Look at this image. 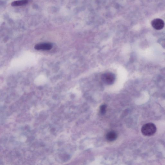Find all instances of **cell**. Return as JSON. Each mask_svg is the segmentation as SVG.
I'll return each mask as SVG.
<instances>
[{
	"label": "cell",
	"instance_id": "5",
	"mask_svg": "<svg viewBox=\"0 0 165 165\" xmlns=\"http://www.w3.org/2000/svg\"><path fill=\"white\" fill-rule=\"evenodd\" d=\"M117 137V133L114 131L110 132L107 134L106 138L107 140L109 141H113L115 140Z\"/></svg>",
	"mask_w": 165,
	"mask_h": 165
},
{
	"label": "cell",
	"instance_id": "4",
	"mask_svg": "<svg viewBox=\"0 0 165 165\" xmlns=\"http://www.w3.org/2000/svg\"><path fill=\"white\" fill-rule=\"evenodd\" d=\"M52 48V45L50 43H42L36 45L35 48L37 50H49Z\"/></svg>",
	"mask_w": 165,
	"mask_h": 165
},
{
	"label": "cell",
	"instance_id": "3",
	"mask_svg": "<svg viewBox=\"0 0 165 165\" xmlns=\"http://www.w3.org/2000/svg\"><path fill=\"white\" fill-rule=\"evenodd\" d=\"M153 27L155 29L160 30L162 29L164 26V23L163 20L160 19H155L151 22Z\"/></svg>",
	"mask_w": 165,
	"mask_h": 165
},
{
	"label": "cell",
	"instance_id": "1",
	"mask_svg": "<svg viewBox=\"0 0 165 165\" xmlns=\"http://www.w3.org/2000/svg\"><path fill=\"white\" fill-rule=\"evenodd\" d=\"M156 131V127L154 124L148 123L144 124L141 129L142 134L146 136H151L154 135Z\"/></svg>",
	"mask_w": 165,
	"mask_h": 165
},
{
	"label": "cell",
	"instance_id": "7",
	"mask_svg": "<svg viewBox=\"0 0 165 165\" xmlns=\"http://www.w3.org/2000/svg\"><path fill=\"white\" fill-rule=\"evenodd\" d=\"M107 106L105 105H103L100 107V112L101 114L104 115L106 113Z\"/></svg>",
	"mask_w": 165,
	"mask_h": 165
},
{
	"label": "cell",
	"instance_id": "6",
	"mask_svg": "<svg viewBox=\"0 0 165 165\" xmlns=\"http://www.w3.org/2000/svg\"><path fill=\"white\" fill-rule=\"evenodd\" d=\"M28 3L27 0H20L13 2L11 5L13 6H21L27 4Z\"/></svg>",
	"mask_w": 165,
	"mask_h": 165
},
{
	"label": "cell",
	"instance_id": "2",
	"mask_svg": "<svg viewBox=\"0 0 165 165\" xmlns=\"http://www.w3.org/2000/svg\"><path fill=\"white\" fill-rule=\"evenodd\" d=\"M101 79L106 84L110 85L114 83L115 76L114 74L111 72H106L102 74Z\"/></svg>",
	"mask_w": 165,
	"mask_h": 165
}]
</instances>
